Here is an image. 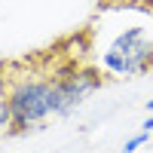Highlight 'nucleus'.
Wrapping results in <instances>:
<instances>
[{
    "label": "nucleus",
    "instance_id": "7",
    "mask_svg": "<svg viewBox=\"0 0 153 153\" xmlns=\"http://www.w3.org/2000/svg\"><path fill=\"white\" fill-rule=\"evenodd\" d=\"M144 107H147V113H153V98L147 101V104H144Z\"/></svg>",
    "mask_w": 153,
    "mask_h": 153
},
{
    "label": "nucleus",
    "instance_id": "4",
    "mask_svg": "<svg viewBox=\"0 0 153 153\" xmlns=\"http://www.w3.org/2000/svg\"><path fill=\"white\" fill-rule=\"evenodd\" d=\"M12 132V110H9V80L0 71V135Z\"/></svg>",
    "mask_w": 153,
    "mask_h": 153
},
{
    "label": "nucleus",
    "instance_id": "2",
    "mask_svg": "<svg viewBox=\"0 0 153 153\" xmlns=\"http://www.w3.org/2000/svg\"><path fill=\"white\" fill-rule=\"evenodd\" d=\"M104 71L117 76H135L144 74L153 65V28L150 25H129L110 40L107 52L101 55Z\"/></svg>",
    "mask_w": 153,
    "mask_h": 153
},
{
    "label": "nucleus",
    "instance_id": "5",
    "mask_svg": "<svg viewBox=\"0 0 153 153\" xmlns=\"http://www.w3.org/2000/svg\"><path fill=\"white\" fill-rule=\"evenodd\" d=\"M147 141H150V135H147V132H138V135H132L129 141H126V144L120 147V153H135V150H141Z\"/></svg>",
    "mask_w": 153,
    "mask_h": 153
},
{
    "label": "nucleus",
    "instance_id": "1",
    "mask_svg": "<svg viewBox=\"0 0 153 153\" xmlns=\"http://www.w3.org/2000/svg\"><path fill=\"white\" fill-rule=\"evenodd\" d=\"M9 110H12V132L28 135L31 129L52 117V76H19L9 83Z\"/></svg>",
    "mask_w": 153,
    "mask_h": 153
},
{
    "label": "nucleus",
    "instance_id": "6",
    "mask_svg": "<svg viewBox=\"0 0 153 153\" xmlns=\"http://www.w3.org/2000/svg\"><path fill=\"white\" fill-rule=\"evenodd\" d=\"M141 132H147V135H150V132H153V113H150V117H147V120H144V126H141Z\"/></svg>",
    "mask_w": 153,
    "mask_h": 153
},
{
    "label": "nucleus",
    "instance_id": "3",
    "mask_svg": "<svg viewBox=\"0 0 153 153\" xmlns=\"http://www.w3.org/2000/svg\"><path fill=\"white\" fill-rule=\"evenodd\" d=\"M101 86L95 71H71L52 76V117H71L74 110L86 104V98Z\"/></svg>",
    "mask_w": 153,
    "mask_h": 153
}]
</instances>
